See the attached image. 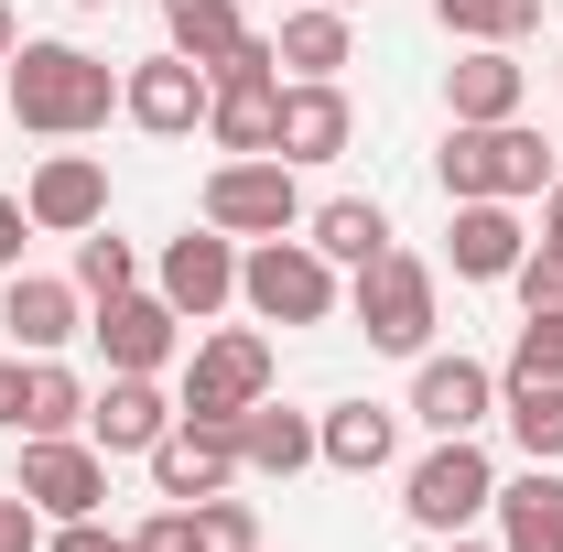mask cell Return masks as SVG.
<instances>
[{
    "label": "cell",
    "mask_w": 563,
    "mask_h": 552,
    "mask_svg": "<svg viewBox=\"0 0 563 552\" xmlns=\"http://www.w3.org/2000/svg\"><path fill=\"white\" fill-rule=\"evenodd\" d=\"M0 76H11V120L33 141H87V131H109V109H120V66L66 44V33H44V44L22 33Z\"/></svg>",
    "instance_id": "obj_1"
},
{
    "label": "cell",
    "mask_w": 563,
    "mask_h": 552,
    "mask_svg": "<svg viewBox=\"0 0 563 552\" xmlns=\"http://www.w3.org/2000/svg\"><path fill=\"white\" fill-rule=\"evenodd\" d=\"M433 174H444V207H466V196L520 207V196L553 185V141L531 131V120H455L444 152H433Z\"/></svg>",
    "instance_id": "obj_2"
},
{
    "label": "cell",
    "mask_w": 563,
    "mask_h": 552,
    "mask_svg": "<svg viewBox=\"0 0 563 552\" xmlns=\"http://www.w3.org/2000/svg\"><path fill=\"white\" fill-rule=\"evenodd\" d=\"M239 303H250L261 325H325V314L347 303V281L292 228V239H250V250H239Z\"/></svg>",
    "instance_id": "obj_3"
},
{
    "label": "cell",
    "mask_w": 563,
    "mask_h": 552,
    "mask_svg": "<svg viewBox=\"0 0 563 552\" xmlns=\"http://www.w3.org/2000/svg\"><path fill=\"white\" fill-rule=\"evenodd\" d=\"M347 314H357V336L368 346H390V357H422L433 346V261H412L401 239L368 261V272H347Z\"/></svg>",
    "instance_id": "obj_4"
},
{
    "label": "cell",
    "mask_w": 563,
    "mask_h": 552,
    "mask_svg": "<svg viewBox=\"0 0 563 552\" xmlns=\"http://www.w3.org/2000/svg\"><path fill=\"white\" fill-rule=\"evenodd\" d=\"M498 498V466L477 433H433V455H412V477H401V509H412V531L433 542H455V531H477Z\"/></svg>",
    "instance_id": "obj_5"
},
{
    "label": "cell",
    "mask_w": 563,
    "mask_h": 552,
    "mask_svg": "<svg viewBox=\"0 0 563 552\" xmlns=\"http://www.w3.org/2000/svg\"><path fill=\"white\" fill-rule=\"evenodd\" d=\"M272 379H282V357L261 325H217V336H196V357H185V412L196 422H239L250 401H272Z\"/></svg>",
    "instance_id": "obj_6"
},
{
    "label": "cell",
    "mask_w": 563,
    "mask_h": 552,
    "mask_svg": "<svg viewBox=\"0 0 563 552\" xmlns=\"http://www.w3.org/2000/svg\"><path fill=\"white\" fill-rule=\"evenodd\" d=\"M207 228L228 239H292L303 228V185L282 152H250V163H217L207 174Z\"/></svg>",
    "instance_id": "obj_7"
},
{
    "label": "cell",
    "mask_w": 563,
    "mask_h": 552,
    "mask_svg": "<svg viewBox=\"0 0 563 552\" xmlns=\"http://www.w3.org/2000/svg\"><path fill=\"white\" fill-rule=\"evenodd\" d=\"M22 498L44 509V520H98V498H109V455L87 444V433H22Z\"/></svg>",
    "instance_id": "obj_8"
},
{
    "label": "cell",
    "mask_w": 563,
    "mask_h": 552,
    "mask_svg": "<svg viewBox=\"0 0 563 552\" xmlns=\"http://www.w3.org/2000/svg\"><path fill=\"white\" fill-rule=\"evenodd\" d=\"M207 141L228 152V163L282 152V66H272V55H250V66L207 76Z\"/></svg>",
    "instance_id": "obj_9"
},
{
    "label": "cell",
    "mask_w": 563,
    "mask_h": 552,
    "mask_svg": "<svg viewBox=\"0 0 563 552\" xmlns=\"http://www.w3.org/2000/svg\"><path fill=\"white\" fill-rule=\"evenodd\" d=\"M152 292L185 314V325H207L239 303V239L228 228H185V239H163V261H152Z\"/></svg>",
    "instance_id": "obj_10"
},
{
    "label": "cell",
    "mask_w": 563,
    "mask_h": 552,
    "mask_svg": "<svg viewBox=\"0 0 563 552\" xmlns=\"http://www.w3.org/2000/svg\"><path fill=\"white\" fill-rule=\"evenodd\" d=\"M120 120L152 141H185V131H207V66L196 55H141V66H120Z\"/></svg>",
    "instance_id": "obj_11"
},
{
    "label": "cell",
    "mask_w": 563,
    "mask_h": 552,
    "mask_svg": "<svg viewBox=\"0 0 563 552\" xmlns=\"http://www.w3.org/2000/svg\"><path fill=\"white\" fill-rule=\"evenodd\" d=\"M141 466H152V487H163V498H185V509L250 477V466H239V422H196V412H174V433H163Z\"/></svg>",
    "instance_id": "obj_12"
},
{
    "label": "cell",
    "mask_w": 563,
    "mask_h": 552,
    "mask_svg": "<svg viewBox=\"0 0 563 552\" xmlns=\"http://www.w3.org/2000/svg\"><path fill=\"white\" fill-rule=\"evenodd\" d=\"M22 207H33V239H87V228H109V163H98V152H44L33 185H22Z\"/></svg>",
    "instance_id": "obj_13"
},
{
    "label": "cell",
    "mask_w": 563,
    "mask_h": 552,
    "mask_svg": "<svg viewBox=\"0 0 563 552\" xmlns=\"http://www.w3.org/2000/svg\"><path fill=\"white\" fill-rule=\"evenodd\" d=\"M174 390L163 379H141V368H109V390H87V444L98 455H152L163 433H174Z\"/></svg>",
    "instance_id": "obj_14"
},
{
    "label": "cell",
    "mask_w": 563,
    "mask_h": 552,
    "mask_svg": "<svg viewBox=\"0 0 563 552\" xmlns=\"http://www.w3.org/2000/svg\"><path fill=\"white\" fill-rule=\"evenodd\" d=\"M87 336H98V357H109V368H141V379H163V368H174V346H185V314H174L163 292H109Z\"/></svg>",
    "instance_id": "obj_15"
},
{
    "label": "cell",
    "mask_w": 563,
    "mask_h": 552,
    "mask_svg": "<svg viewBox=\"0 0 563 552\" xmlns=\"http://www.w3.org/2000/svg\"><path fill=\"white\" fill-rule=\"evenodd\" d=\"M488 412H498V368L422 346V368H412V422H422V433H477Z\"/></svg>",
    "instance_id": "obj_16"
},
{
    "label": "cell",
    "mask_w": 563,
    "mask_h": 552,
    "mask_svg": "<svg viewBox=\"0 0 563 552\" xmlns=\"http://www.w3.org/2000/svg\"><path fill=\"white\" fill-rule=\"evenodd\" d=\"M357 141V109L336 76H282V163H336Z\"/></svg>",
    "instance_id": "obj_17"
},
{
    "label": "cell",
    "mask_w": 563,
    "mask_h": 552,
    "mask_svg": "<svg viewBox=\"0 0 563 552\" xmlns=\"http://www.w3.org/2000/svg\"><path fill=\"white\" fill-rule=\"evenodd\" d=\"M0 325H11V346H22V357H55L66 336H87V292H76V281H55V272H11Z\"/></svg>",
    "instance_id": "obj_18"
},
{
    "label": "cell",
    "mask_w": 563,
    "mask_h": 552,
    "mask_svg": "<svg viewBox=\"0 0 563 552\" xmlns=\"http://www.w3.org/2000/svg\"><path fill=\"white\" fill-rule=\"evenodd\" d=\"M520 250H531V228H520V207H498V196H466L455 228H444L455 281H509V272H520Z\"/></svg>",
    "instance_id": "obj_19"
},
{
    "label": "cell",
    "mask_w": 563,
    "mask_h": 552,
    "mask_svg": "<svg viewBox=\"0 0 563 552\" xmlns=\"http://www.w3.org/2000/svg\"><path fill=\"white\" fill-rule=\"evenodd\" d=\"M163 33H174V55H196L207 76L272 55V33H261V22H239V0H174V11H163ZM272 66H282V55H272Z\"/></svg>",
    "instance_id": "obj_20"
},
{
    "label": "cell",
    "mask_w": 563,
    "mask_h": 552,
    "mask_svg": "<svg viewBox=\"0 0 563 552\" xmlns=\"http://www.w3.org/2000/svg\"><path fill=\"white\" fill-rule=\"evenodd\" d=\"M520 98H531L520 44H466V55L444 66V109H455V120H520Z\"/></svg>",
    "instance_id": "obj_21"
},
{
    "label": "cell",
    "mask_w": 563,
    "mask_h": 552,
    "mask_svg": "<svg viewBox=\"0 0 563 552\" xmlns=\"http://www.w3.org/2000/svg\"><path fill=\"white\" fill-rule=\"evenodd\" d=\"M314 455L336 477H379V466H401V412L390 401H336V412H314Z\"/></svg>",
    "instance_id": "obj_22"
},
{
    "label": "cell",
    "mask_w": 563,
    "mask_h": 552,
    "mask_svg": "<svg viewBox=\"0 0 563 552\" xmlns=\"http://www.w3.org/2000/svg\"><path fill=\"white\" fill-rule=\"evenodd\" d=\"M488 520H498V552H563V477H553V466L498 477Z\"/></svg>",
    "instance_id": "obj_23"
},
{
    "label": "cell",
    "mask_w": 563,
    "mask_h": 552,
    "mask_svg": "<svg viewBox=\"0 0 563 552\" xmlns=\"http://www.w3.org/2000/svg\"><path fill=\"white\" fill-rule=\"evenodd\" d=\"M272 55H282V76H347L357 66V22L336 0H292L282 33H272Z\"/></svg>",
    "instance_id": "obj_24"
},
{
    "label": "cell",
    "mask_w": 563,
    "mask_h": 552,
    "mask_svg": "<svg viewBox=\"0 0 563 552\" xmlns=\"http://www.w3.org/2000/svg\"><path fill=\"white\" fill-rule=\"evenodd\" d=\"M239 466H250V477H303V466H325V455H314V412L250 401V412H239Z\"/></svg>",
    "instance_id": "obj_25"
},
{
    "label": "cell",
    "mask_w": 563,
    "mask_h": 552,
    "mask_svg": "<svg viewBox=\"0 0 563 552\" xmlns=\"http://www.w3.org/2000/svg\"><path fill=\"white\" fill-rule=\"evenodd\" d=\"M303 239H314L336 272H368V261L390 250V207H379V196H325V207H303Z\"/></svg>",
    "instance_id": "obj_26"
},
{
    "label": "cell",
    "mask_w": 563,
    "mask_h": 552,
    "mask_svg": "<svg viewBox=\"0 0 563 552\" xmlns=\"http://www.w3.org/2000/svg\"><path fill=\"white\" fill-rule=\"evenodd\" d=\"M498 422L531 466H563V379H498Z\"/></svg>",
    "instance_id": "obj_27"
},
{
    "label": "cell",
    "mask_w": 563,
    "mask_h": 552,
    "mask_svg": "<svg viewBox=\"0 0 563 552\" xmlns=\"http://www.w3.org/2000/svg\"><path fill=\"white\" fill-rule=\"evenodd\" d=\"M22 433H87V379L66 357H33L22 368Z\"/></svg>",
    "instance_id": "obj_28"
},
{
    "label": "cell",
    "mask_w": 563,
    "mask_h": 552,
    "mask_svg": "<svg viewBox=\"0 0 563 552\" xmlns=\"http://www.w3.org/2000/svg\"><path fill=\"white\" fill-rule=\"evenodd\" d=\"M433 22L455 44H520V33H542V0H433Z\"/></svg>",
    "instance_id": "obj_29"
},
{
    "label": "cell",
    "mask_w": 563,
    "mask_h": 552,
    "mask_svg": "<svg viewBox=\"0 0 563 552\" xmlns=\"http://www.w3.org/2000/svg\"><path fill=\"white\" fill-rule=\"evenodd\" d=\"M76 292H87V303L141 292V250H131V239H109V228H87V239H76Z\"/></svg>",
    "instance_id": "obj_30"
},
{
    "label": "cell",
    "mask_w": 563,
    "mask_h": 552,
    "mask_svg": "<svg viewBox=\"0 0 563 552\" xmlns=\"http://www.w3.org/2000/svg\"><path fill=\"white\" fill-rule=\"evenodd\" d=\"M196 531H207V552H261V509L217 487V498H196Z\"/></svg>",
    "instance_id": "obj_31"
},
{
    "label": "cell",
    "mask_w": 563,
    "mask_h": 552,
    "mask_svg": "<svg viewBox=\"0 0 563 552\" xmlns=\"http://www.w3.org/2000/svg\"><path fill=\"white\" fill-rule=\"evenodd\" d=\"M498 379H563V314H531L520 346H509V368Z\"/></svg>",
    "instance_id": "obj_32"
},
{
    "label": "cell",
    "mask_w": 563,
    "mask_h": 552,
    "mask_svg": "<svg viewBox=\"0 0 563 552\" xmlns=\"http://www.w3.org/2000/svg\"><path fill=\"white\" fill-rule=\"evenodd\" d=\"M509 281H520V314H563V250H553V239H531Z\"/></svg>",
    "instance_id": "obj_33"
},
{
    "label": "cell",
    "mask_w": 563,
    "mask_h": 552,
    "mask_svg": "<svg viewBox=\"0 0 563 552\" xmlns=\"http://www.w3.org/2000/svg\"><path fill=\"white\" fill-rule=\"evenodd\" d=\"M131 552H207V531H196V509H185V498H163V509L131 531Z\"/></svg>",
    "instance_id": "obj_34"
},
{
    "label": "cell",
    "mask_w": 563,
    "mask_h": 552,
    "mask_svg": "<svg viewBox=\"0 0 563 552\" xmlns=\"http://www.w3.org/2000/svg\"><path fill=\"white\" fill-rule=\"evenodd\" d=\"M0 552H44V509L22 487H0Z\"/></svg>",
    "instance_id": "obj_35"
},
{
    "label": "cell",
    "mask_w": 563,
    "mask_h": 552,
    "mask_svg": "<svg viewBox=\"0 0 563 552\" xmlns=\"http://www.w3.org/2000/svg\"><path fill=\"white\" fill-rule=\"evenodd\" d=\"M44 552H131V531H109V520H55Z\"/></svg>",
    "instance_id": "obj_36"
},
{
    "label": "cell",
    "mask_w": 563,
    "mask_h": 552,
    "mask_svg": "<svg viewBox=\"0 0 563 552\" xmlns=\"http://www.w3.org/2000/svg\"><path fill=\"white\" fill-rule=\"evenodd\" d=\"M22 368H33V357H22V346H0V433H22Z\"/></svg>",
    "instance_id": "obj_37"
},
{
    "label": "cell",
    "mask_w": 563,
    "mask_h": 552,
    "mask_svg": "<svg viewBox=\"0 0 563 552\" xmlns=\"http://www.w3.org/2000/svg\"><path fill=\"white\" fill-rule=\"evenodd\" d=\"M22 239H33V207H22V196H0V272H22Z\"/></svg>",
    "instance_id": "obj_38"
},
{
    "label": "cell",
    "mask_w": 563,
    "mask_h": 552,
    "mask_svg": "<svg viewBox=\"0 0 563 552\" xmlns=\"http://www.w3.org/2000/svg\"><path fill=\"white\" fill-rule=\"evenodd\" d=\"M542 239H553V250H563V174H553V185H542Z\"/></svg>",
    "instance_id": "obj_39"
},
{
    "label": "cell",
    "mask_w": 563,
    "mask_h": 552,
    "mask_svg": "<svg viewBox=\"0 0 563 552\" xmlns=\"http://www.w3.org/2000/svg\"><path fill=\"white\" fill-rule=\"evenodd\" d=\"M11 44H22V22H11V0H0V66H11Z\"/></svg>",
    "instance_id": "obj_40"
},
{
    "label": "cell",
    "mask_w": 563,
    "mask_h": 552,
    "mask_svg": "<svg viewBox=\"0 0 563 552\" xmlns=\"http://www.w3.org/2000/svg\"><path fill=\"white\" fill-rule=\"evenodd\" d=\"M444 552H498V542H466V531H455V542H444Z\"/></svg>",
    "instance_id": "obj_41"
},
{
    "label": "cell",
    "mask_w": 563,
    "mask_h": 552,
    "mask_svg": "<svg viewBox=\"0 0 563 552\" xmlns=\"http://www.w3.org/2000/svg\"><path fill=\"white\" fill-rule=\"evenodd\" d=\"M66 11H109V0H66Z\"/></svg>",
    "instance_id": "obj_42"
},
{
    "label": "cell",
    "mask_w": 563,
    "mask_h": 552,
    "mask_svg": "<svg viewBox=\"0 0 563 552\" xmlns=\"http://www.w3.org/2000/svg\"><path fill=\"white\" fill-rule=\"evenodd\" d=\"M336 11H357V0H336Z\"/></svg>",
    "instance_id": "obj_43"
},
{
    "label": "cell",
    "mask_w": 563,
    "mask_h": 552,
    "mask_svg": "<svg viewBox=\"0 0 563 552\" xmlns=\"http://www.w3.org/2000/svg\"><path fill=\"white\" fill-rule=\"evenodd\" d=\"M553 76H563V55H553Z\"/></svg>",
    "instance_id": "obj_44"
}]
</instances>
